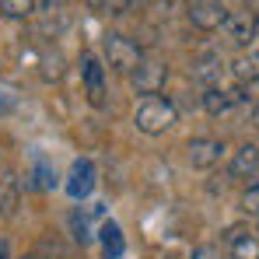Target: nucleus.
Segmentation results:
<instances>
[{
	"label": "nucleus",
	"mask_w": 259,
	"mask_h": 259,
	"mask_svg": "<svg viewBox=\"0 0 259 259\" xmlns=\"http://www.w3.org/2000/svg\"><path fill=\"white\" fill-rule=\"evenodd\" d=\"M25 259H35V256H25Z\"/></svg>",
	"instance_id": "nucleus-25"
},
{
	"label": "nucleus",
	"mask_w": 259,
	"mask_h": 259,
	"mask_svg": "<svg viewBox=\"0 0 259 259\" xmlns=\"http://www.w3.org/2000/svg\"><path fill=\"white\" fill-rule=\"evenodd\" d=\"M81 77H84L91 105H105V70H102L98 56H91V53L81 56Z\"/></svg>",
	"instance_id": "nucleus-4"
},
{
	"label": "nucleus",
	"mask_w": 259,
	"mask_h": 259,
	"mask_svg": "<svg viewBox=\"0 0 259 259\" xmlns=\"http://www.w3.org/2000/svg\"><path fill=\"white\" fill-rule=\"evenodd\" d=\"M133 123L140 133H147V137H158V133H165V130H172L179 123V109H175V102L168 98H144L140 105H137V112H133Z\"/></svg>",
	"instance_id": "nucleus-1"
},
{
	"label": "nucleus",
	"mask_w": 259,
	"mask_h": 259,
	"mask_svg": "<svg viewBox=\"0 0 259 259\" xmlns=\"http://www.w3.org/2000/svg\"><path fill=\"white\" fill-rule=\"evenodd\" d=\"M98 235H102V256L105 259H123L126 238H123V228H119L116 221H105V224L98 228Z\"/></svg>",
	"instance_id": "nucleus-9"
},
{
	"label": "nucleus",
	"mask_w": 259,
	"mask_h": 259,
	"mask_svg": "<svg viewBox=\"0 0 259 259\" xmlns=\"http://www.w3.org/2000/svg\"><path fill=\"white\" fill-rule=\"evenodd\" d=\"M189 259H221V249L217 245H200V249H193Z\"/></svg>",
	"instance_id": "nucleus-21"
},
{
	"label": "nucleus",
	"mask_w": 259,
	"mask_h": 259,
	"mask_svg": "<svg viewBox=\"0 0 259 259\" xmlns=\"http://www.w3.org/2000/svg\"><path fill=\"white\" fill-rule=\"evenodd\" d=\"M210 4H221V0H189V7H210Z\"/></svg>",
	"instance_id": "nucleus-22"
},
{
	"label": "nucleus",
	"mask_w": 259,
	"mask_h": 259,
	"mask_svg": "<svg viewBox=\"0 0 259 259\" xmlns=\"http://www.w3.org/2000/svg\"><path fill=\"white\" fill-rule=\"evenodd\" d=\"M168 81V67L165 63H140L133 74H130V84L137 95H144V98H154L161 88Z\"/></svg>",
	"instance_id": "nucleus-3"
},
{
	"label": "nucleus",
	"mask_w": 259,
	"mask_h": 259,
	"mask_svg": "<svg viewBox=\"0 0 259 259\" xmlns=\"http://www.w3.org/2000/svg\"><path fill=\"white\" fill-rule=\"evenodd\" d=\"M189 165L193 168H214L217 161H221V154H224V144L214 140V137H196V140H189Z\"/></svg>",
	"instance_id": "nucleus-6"
},
{
	"label": "nucleus",
	"mask_w": 259,
	"mask_h": 259,
	"mask_svg": "<svg viewBox=\"0 0 259 259\" xmlns=\"http://www.w3.org/2000/svg\"><path fill=\"white\" fill-rule=\"evenodd\" d=\"M242 207L245 210H252V214H259V179L245 189V196H242Z\"/></svg>",
	"instance_id": "nucleus-20"
},
{
	"label": "nucleus",
	"mask_w": 259,
	"mask_h": 259,
	"mask_svg": "<svg viewBox=\"0 0 259 259\" xmlns=\"http://www.w3.org/2000/svg\"><path fill=\"white\" fill-rule=\"evenodd\" d=\"M14 105H18V88L14 84H0V116L11 112Z\"/></svg>",
	"instance_id": "nucleus-19"
},
{
	"label": "nucleus",
	"mask_w": 259,
	"mask_h": 259,
	"mask_svg": "<svg viewBox=\"0 0 259 259\" xmlns=\"http://www.w3.org/2000/svg\"><path fill=\"white\" fill-rule=\"evenodd\" d=\"M200 105L210 112V116H224L228 109H231V95L224 91V88H203V95H200Z\"/></svg>",
	"instance_id": "nucleus-13"
},
{
	"label": "nucleus",
	"mask_w": 259,
	"mask_h": 259,
	"mask_svg": "<svg viewBox=\"0 0 259 259\" xmlns=\"http://www.w3.org/2000/svg\"><path fill=\"white\" fill-rule=\"evenodd\" d=\"M18 203H21V182L14 175H4V182H0V214L14 217Z\"/></svg>",
	"instance_id": "nucleus-12"
},
{
	"label": "nucleus",
	"mask_w": 259,
	"mask_h": 259,
	"mask_svg": "<svg viewBox=\"0 0 259 259\" xmlns=\"http://www.w3.org/2000/svg\"><path fill=\"white\" fill-rule=\"evenodd\" d=\"M224 18H228V11H224L221 4H210V7H189V21H193L196 28H203V32L221 28Z\"/></svg>",
	"instance_id": "nucleus-10"
},
{
	"label": "nucleus",
	"mask_w": 259,
	"mask_h": 259,
	"mask_svg": "<svg viewBox=\"0 0 259 259\" xmlns=\"http://www.w3.org/2000/svg\"><path fill=\"white\" fill-rule=\"evenodd\" d=\"M217 74H221V56H217V53H207L203 60H196V63H193V77H196V81H203L207 88H214Z\"/></svg>",
	"instance_id": "nucleus-14"
},
{
	"label": "nucleus",
	"mask_w": 259,
	"mask_h": 259,
	"mask_svg": "<svg viewBox=\"0 0 259 259\" xmlns=\"http://www.w3.org/2000/svg\"><path fill=\"white\" fill-rule=\"evenodd\" d=\"M0 259H7V242H0Z\"/></svg>",
	"instance_id": "nucleus-24"
},
{
	"label": "nucleus",
	"mask_w": 259,
	"mask_h": 259,
	"mask_svg": "<svg viewBox=\"0 0 259 259\" xmlns=\"http://www.w3.org/2000/svg\"><path fill=\"white\" fill-rule=\"evenodd\" d=\"M224 35L231 39V42H238V46H249L252 39H256V18L249 14V11H228V18H224Z\"/></svg>",
	"instance_id": "nucleus-5"
},
{
	"label": "nucleus",
	"mask_w": 259,
	"mask_h": 259,
	"mask_svg": "<svg viewBox=\"0 0 259 259\" xmlns=\"http://www.w3.org/2000/svg\"><path fill=\"white\" fill-rule=\"evenodd\" d=\"M252 123L259 126V102H256V109H252Z\"/></svg>",
	"instance_id": "nucleus-23"
},
{
	"label": "nucleus",
	"mask_w": 259,
	"mask_h": 259,
	"mask_svg": "<svg viewBox=\"0 0 259 259\" xmlns=\"http://www.w3.org/2000/svg\"><path fill=\"white\" fill-rule=\"evenodd\" d=\"M231 74H235L242 84H256V81H259V49L242 53V56L231 63Z\"/></svg>",
	"instance_id": "nucleus-11"
},
{
	"label": "nucleus",
	"mask_w": 259,
	"mask_h": 259,
	"mask_svg": "<svg viewBox=\"0 0 259 259\" xmlns=\"http://www.w3.org/2000/svg\"><path fill=\"white\" fill-rule=\"evenodd\" d=\"M231 259H259V238L256 235H242V238H235L231 242Z\"/></svg>",
	"instance_id": "nucleus-15"
},
{
	"label": "nucleus",
	"mask_w": 259,
	"mask_h": 259,
	"mask_svg": "<svg viewBox=\"0 0 259 259\" xmlns=\"http://www.w3.org/2000/svg\"><path fill=\"white\" fill-rule=\"evenodd\" d=\"M105 60H109V67L112 70H119V74H133L144 60H140V46L126 39V35H109L105 39Z\"/></svg>",
	"instance_id": "nucleus-2"
},
{
	"label": "nucleus",
	"mask_w": 259,
	"mask_h": 259,
	"mask_svg": "<svg viewBox=\"0 0 259 259\" xmlns=\"http://www.w3.org/2000/svg\"><path fill=\"white\" fill-rule=\"evenodd\" d=\"M91 189H95V165H91L88 158H81V161L70 165V175H67V196H70V200H84Z\"/></svg>",
	"instance_id": "nucleus-7"
},
{
	"label": "nucleus",
	"mask_w": 259,
	"mask_h": 259,
	"mask_svg": "<svg viewBox=\"0 0 259 259\" xmlns=\"http://www.w3.org/2000/svg\"><path fill=\"white\" fill-rule=\"evenodd\" d=\"M256 28H259V18H256Z\"/></svg>",
	"instance_id": "nucleus-26"
},
{
	"label": "nucleus",
	"mask_w": 259,
	"mask_h": 259,
	"mask_svg": "<svg viewBox=\"0 0 259 259\" xmlns=\"http://www.w3.org/2000/svg\"><path fill=\"white\" fill-rule=\"evenodd\" d=\"M228 175L231 179H256L259 175V147L256 144H242L228 165Z\"/></svg>",
	"instance_id": "nucleus-8"
},
{
	"label": "nucleus",
	"mask_w": 259,
	"mask_h": 259,
	"mask_svg": "<svg viewBox=\"0 0 259 259\" xmlns=\"http://www.w3.org/2000/svg\"><path fill=\"white\" fill-rule=\"evenodd\" d=\"M32 186L35 189H53L56 186V172L46 165L42 158H35V172H32Z\"/></svg>",
	"instance_id": "nucleus-18"
},
{
	"label": "nucleus",
	"mask_w": 259,
	"mask_h": 259,
	"mask_svg": "<svg viewBox=\"0 0 259 259\" xmlns=\"http://www.w3.org/2000/svg\"><path fill=\"white\" fill-rule=\"evenodd\" d=\"M63 77V56L60 53H42V81H60Z\"/></svg>",
	"instance_id": "nucleus-17"
},
{
	"label": "nucleus",
	"mask_w": 259,
	"mask_h": 259,
	"mask_svg": "<svg viewBox=\"0 0 259 259\" xmlns=\"http://www.w3.org/2000/svg\"><path fill=\"white\" fill-rule=\"evenodd\" d=\"M0 14L4 18H32L35 0H0Z\"/></svg>",
	"instance_id": "nucleus-16"
}]
</instances>
